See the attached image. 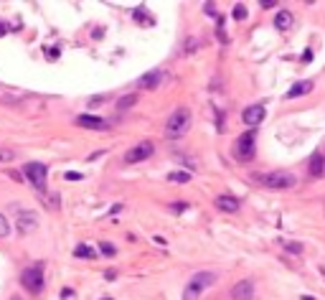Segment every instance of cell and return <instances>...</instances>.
<instances>
[{"label": "cell", "instance_id": "1", "mask_svg": "<svg viewBox=\"0 0 325 300\" xmlns=\"http://www.w3.org/2000/svg\"><path fill=\"white\" fill-rule=\"evenodd\" d=\"M191 122H193L191 110H188V107H178V110L168 117V122H165V138H168V140L183 138V135L191 130Z\"/></svg>", "mask_w": 325, "mask_h": 300}, {"label": "cell", "instance_id": "31", "mask_svg": "<svg viewBox=\"0 0 325 300\" xmlns=\"http://www.w3.org/2000/svg\"><path fill=\"white\" fill-rule=\"evenodd\" d=\"M300 300H315V298H310V295H302V298H300Z\"/></svg>", "mask_w": 325, "mask_h": 300}, {"label": "cell", "instance_id": "24", "mask_svg": "<svg viewBox=\"0 0 325 300\" xmlns=\"http://www.w3.org/2000/svg\"><path fill=\"white\" fill-rule=\"evenodd\" d=\"M285 249H287V252L300 254V252H302V244H297V242H285Z\"/></svg>", "mask_w": 325, "mask_h": 300}, {"label": "cell", "instance_id": "22", "mask_svg": "<svg viewBox=\"0 0 325 300\" xmlns=\"http://www.w3.org/2000/svg\"><path fill=\"white\" fill-rule=\"evenodd\" d=\"M132 15H135V18H137L142 26H150V23H153V18H150V15H145V8H137Z\"/></svg>", "mask_w": 325, "mask_h": 300}, {"label": "cell", "instance_id": "30", "mask_svg": "<svg viewBox=\"0 0 325 300\" xmlns=\"http://www.w3.org/2000/svg\"><path fill=\"white\" fill-rule=\"evenodd\" d=\"M5 31H8V28H5V26H3V23H0V36H3V33H5Z\"/></svg>", "mask_w": 325, "mask_h": 300}, {"label": "cell", "instance_id": "4", "mask_svg": "<svg viewBox=\"0 0 325 300\" xmlns=\"http://www.w3.org/2000/svg\"><path fill=\"white\" fill-rule=\"evenodd\" d=\"M213 283H216V272H206V270L203 272H196L193 277L188 280L186 290H183V300H198L201 293L208 290Z\"/></svg>", "mask_w": 325, "mask_h": 300}, {"label": "cell", "instance_id": "5", "mask_svg": "<svg viewBox=\"0 0 325 300\" xmlns=\"http://www.w3.org/2000/svg\"><path fill=\"white\" fill-rule=\"evenodd\" d=\"M254 153H257V133L254 130H247L234 143V158L242 160V163H249L254 158Z\"/></svg>", "mask_w": 325, "mask_h": 300}, {"label": "cell", "instance_id": "18", "mask_svg": "<svg viewBox=\"0 0 325 300\" xmlns=\"http://www.w3.org/2000/svg\"><path fill=\"white\" fill-rule=\"evenodd\" d=\"M13 160H15V150L0 148V165H10Z\"/></svg>", "mask_w": 325, "mask_h": 300}, {"label": "cell", "instance_id": "9", "mask_svg": "<svg viewBox=\"0 0 325 300\" xmlns=\"http://www.w3.org/2000/svg\"><path fill=\"white\" fill-rule=\"evenodd\" d=\"M254 280H242L231 288V298L234 300H254Z\"/></svg>", "mask_w": 325, "mask_h": 300}, {"label": "cell", "instance_id": "13", "mask_svg": "<svg viewBox=\"0 0 325 300\" xmlns=\"http://www.w3.org/2000/svg\"><path fill=\"white\" fill-rule=\"evenodd\" d=\"M160 79H165L163 72H147V74H142L137 79V87H140V89H155V87L160 84Z\"/></svg>", "mask_w": 325, "mask_h": 300}, {"label": "cell", "instance_id": "19", "mask_svg": "<svg viewBox=\"0 0 325 300\" xmlns=\"http://www.w3.org/2000/svg\"><path fill=\"white\" fill-rule=\"evenodd\" d=\"M168 181H170V183H188V181H191V173H181V170H173V173L168 176Z\"/></svg>", "mask_w": 325, "mask_h": 300}, {"label": "cell", "instance_id": "29", "mask_svg": "<svg viewBox=\"0 0 325 300\" xmlns=\"http://www.w3.org/2000/svg\"><path fill=\"white\" fill-rule=\"evenodd\" d=\"M310 59H313V51H310V49H305V54H302V61H305V64H308V61H310Z\"/></svg>", "mask_w": 325, "mask_h": 300}, {"label": "cell", "instance_id": "14", "mask_svg": "<svg viewBox=\"0 0 325 300\" xmlns=\"http://www.w3.org/2000/svg\"><path fill=\"white\" fill-rule=\"evenodd\" d=\"M313 87H315V84H313L310 79H305V81H297V84H292V87L287 89V94H285V97H287V99H295V97L310 94V92H313Z\"/></svg>", "mask_w": 325, "mask_h": 300}, {"label": "cell", "instance_id": "21", "mask_svg": "<svg viewBox=\"0 0 325 300\" xmlns=\"http://www.w3.org/2000/svg\"><path fill=\"white\" fill-rule=\"evenodd\" d=\"M231 15H234V20H244L247 18V5H234V10H231Z\"/></svg>", "mask_w": 325, "mask_h": 300}, {"label": "cell", "instance_id": "26", "mask_svg": "<svg viewBox=\"0 0 325 300\" xmlns=\"http://www.w3.org/2000/svg\"><path fill=\"white\" fill-rule=\"evenodd\" d=\"M170 209H173V211H186V209H188V204H186V201H176Z\"/></svg>", "mask_w": 325, "mask_h": 300}, {"label": "cell", "instance_id": "17", "mask_svg": "<svg viewBox=\"0 0 325 300\" xmlns=\"http://www.w3.org/2000/svg\"><path fill=\"white\" fill-rule=\"evenodd\" d=\"M94 254H97V252H94L89 244H79V247L74 249V257H81V260H84V257H86V260H94Z\"/></svg>", "mask_w": 325, "mask_h": 300}, {"label": "cell", "instance_id": "15", "mask_svg": "<svg viewBox=\"0 0 325 300\" xmlns=\"http://www.w3.org/2000/svg\"><path fill=\"white\" fill-rule=\"evenodd\" d=\"M308 170H310V176H313V178H320V176H325V155H323V153H315V155L310 158Z\"/></svg>", "mask_w": 325, "mask_h": 300}, {"label": "cell", "instance_id": "12", "mask_svg": "<svg viewBox=\"0 0 325 300\" xmlns=\"http://www.w3.org/2000/svg\"><path fill=\"white\" fill-rule=\"evenodd\" d=\"M76 125L79 127H86V130H107V122L102 117H94V115H79L76 117Z\"/></svg>", "mask_w": 325, "mask_h": 300}, {"label": "cell", "instance_id": "25", "mask_svg": "<svg viewBox=\"0 0 325 300\" xmlns=\"http://www.w3.org/2000/svg\"><path fill=\"white\" fill-rule=\"evenodd\" d=\"M99 249H102V254H107V257H112V254H115V247H112L110 242H102V247H99Z\"/></svg>", "mask_w": 325, "mask_h": 300}, {"label": "cell", "instance_id": "11", "mask_svg": "<svg viewBox=\"0 0 325 300\" xmlns=\"http://www.w3.org/2000/svg\"><path fill=\"white\" fill-rule=\"evenodd\" d=\"M213 204H216V209L224 211V214H234V211H239V199H236V196H229V194L216 196Z\"/></svg>", "mask_w": 325, "mask_h": 300}, {"label": "cell", "instance_id": "23", "mask_svg": "<svg viewBox=\"0 0 325 300\" xmlns=\"http://www.w3.org/2000/svg\"><path fill=\"white\" fill-rule=\"evenodd\" d=\"M10 234V222L5 214H0V237H8Z\"/></svg>", "mask_w": 325, "mask_h": 300}, {"label": "cell", "instance_id": "16", "mask_svg": "<svg viewBox=\"0 0 325 300\" xmlns=\"http://www.w3.org/2000/svg\"><path fill=\"white\" fill-rule=\"evenodd\" d=\"M292 23H295V18H292L290 10H279V13L274 15V28H277V31H290Z\"/></svg>", "mask_w": 325, "mask_h": 300}, {"label": "cell", "instance_id": "32", "mask_svg": "<svg viewBox=\"0 0 325 300\" xmlns=\"http://www.w3.org/2000/svg\"><path fill=\"white\" fill-rule=\"evenodd\" d=\"M10 300H23V298H10Z\"/></svg>", "mask_w": 325, "mask_h": 300}, {"label": "cell", "instance_id": "3", "mask_svg": "<svg viewBox=\"0 0 325 300\" xmlns=\"http://www.w3.org/2000/svg\"><path fill=\"white\" fill-rule=\"evenodd\" d=\"M20 285H23L28 293H33V295L44 293V285H46V277H44V262H33L31 267H26V270L20 272Z\"/></svg>", "mask_w": 325, "mask_h": 300}, {"label": "cell", "instance_id": "8", "mask_svg": "<svg viewBox=\"0 0 325 300\" xmlns=\"http://www.w3.org/2000/svg\"><path fill=\"white\" fill-rule=\"evenodd\" d=\"M264 115H267L264 104H252V107H247V110L242 112V122H244L247 127H257L259 122H264Z\"/></svg>", "mask_w": 325, "mask_h": 300}, {"label": "cell", "instance_id": "7", "mask_svg": "<svg viewBox=\"0 0 325 300\" xmlns=\"http://www.w3.org/2000/svg\"><path fill=\"white\" fill-rule=\"evenodd\" d=\"M153 143H147V140H142V143H137V145H132L127 153H125V163H142V160H147L150 155H153Z\"/></svg>", "mask_w": 325, "mask_h": 300}, {"label": "cell", "instance_id": "6", "mask_svg": "<svg viewBox=\"0 0 325 300\" xmlns=\"http://www.w3.org/2000/svg\"><path fill=\"white\" fill-rule=\"evenodd\" d=\"M23 178L36 188V191H44L46 188V178H49V168L44 163H26L23 165Z\"/></svg>", "mask_w": 325, "mask_h": 300}, {"label": "cell", "instance_id": "33", "mask_svg": "<svg viewBox=\"0 0 325 300\" xmlns=\"http://www.w3.org/2000/svg\"><path fill=\"white\" fill-rule=\"evenodd\" d=\"M104 300H110V298H104Z\"/></svg>", "mask_w": 325, "mask_h": 300}, {"label": "cell", "instance_id": "27", "mask_svg": "<svg viewBox=\"0 0 325 300\" xmlns=\"http://www.w3.org/2000/svg\"><path fill=\"white\" fill-rule=\"evenodd\" d=\"M66 181H81V173H71V170H69V173H66Z\"/></svg>", "mask_w": 325, "mask_h": 300}, {"label": "cell", "instance_id": "10", "mask_svg": "<svg viewBox=\"0 0 325 300\" xmlns=\"http://www.w3.org/2000/svg\"><path fill=\"white\" fill-rule=\"evenodd\" d=\"M15 224H18V231H20V234H28V231H33V229L38 226V217H36L33 211H20L18 219H15Z\"/></svg>", "mask_w": 325, "mask_h": 300}, {"label": "cell", "instance_id": "2", "mask_svg": "<svg viewBox=\"0 0 325 300\" xmlns=\"http://www.w3.org/2000/svg\"><path fill=\"white\" fill-rule=\"evenodd\" d=\"M254 181H257V183H262L264 188H277V191L297 186V176H295V173H290V170H272V173H257V176H254Z\"/></svg>", "mask_w": 325, "mask_h": 300}, {"label": "cell", "instance_id": "28", "mask_svg": "<svg viewBox=\"0 0 325 300\" xmlns=\"http://www.w3.org/2000/svg\"><path fill=\"white\" fill-rule=\"evenodd\" d=\"M277 0H262V8H274Z\"/></svg>", "mask_w": 325, "mask_h": 300}, {"label": "cell", "instance_id": "20", "mask_svg": "<svg viewBox=\"0 0 325 300\" xmlns=\"http://www.w3.org/2000/svg\"><path fill=\"white\" fill-rule=\"evenodd\" d=\"M135 102H137V97H135V94H125V97L120 99V104H117V107H120V110H130V107H135Z\"/></svg>", "mask_w": 325, "mask_h": 300}]
</instances>
